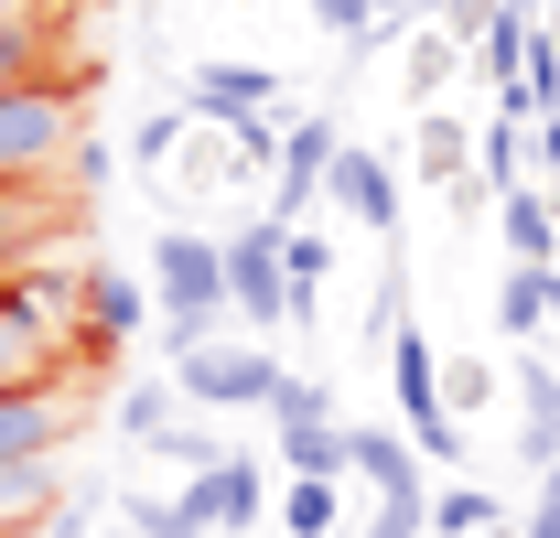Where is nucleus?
<instances>
[{
  "label": "nucleus",
  "mask_w": 560,
  "mask_h": 538,
  "mask_svg": "<svg viewBox=\"0 0 560 538\" xmlns=\"http://www.w3.org/2000/svg\"><path fill=\"white\" fill-rule=\"evenodd\" d=\"M506 119H560V44L550 33H528V66L506 86Z\"/></svg>",
  "instance_id": "19"
},
{
  "label": "nucleus",
  "mask_w": 560,
  "mask_h": 538,
  "mask_svg": "<svg viewBox=\"0 0 560 538\" xmlns=\"http://www.w3.org/2000/svg\"><path fill=\"white\" fill-rule=\"evenodd\" d=\"M280 280H291V324H313V313H324V280H335V237L291 226V237H280Z\"/></svg>",
  "instance_id": "14"
},
{
  "label": "nucleus",
  "mask_w": 560,
  "mask_h": 538,
  "mask_svg": "<svg viewBox=\"0 0 560 538\" xmlns=\"http://www.w3.org/2000/svg\"><path fill=\"white\" fill-rule=\"evenodd\" d=\"M184 119H195V97H173V108H151V119L130 130V173H162V162H173V140H184Z\"/></svg>",
  "instance_id": "23"
},
{
  "label": "nucleus",
  "mask_w": 560,
  "mask_h": 538,
  "mask_svg": "<svg viewBox=\"0 0 560 538\" xmlns=\"http://www.w3.org/2000/svg\"><path fill=\"white\" fill-rule=\"evenodd\" d=\"M442 75H453V44H442V33H420V44H410V86H420V97H431Z\"/></svg>",
  "instance_id": "31"
},
{
  "label": "nucleus",
  "mask_w": 560,
  "mask_h": 538,
  "mask_svg": "<svg viewBox=\"0 0 560 538\" xmlns=\"http://www.w3.org/2000/svg\"><path fill=\"white\" fill-rule=\"evenodd\" d=\"M75 140H86V108H75L66 75H22V86H0V173H11V184L66 173Z\"/></svg>",
  "instance_id": "1"
},
{
  "label": "nucleus",
  "mask_w": 560,
  "mask_h": 538,
  "mask_svg": "<svg viewBox=\"0 0 560 538\" xmlns=\"http://www.w3.org/2000/svg\"><path fill=\"white\" fill-rule=\"evenodd\" d=\"M486 528H495L486 484H442V495H431V538H486Z\"/></svg>",
  "instance_id": "22"
},
{
  "label": "nucleus",
  "mask_w": 560,
  "mask_h": 538,
  "mask_svg": "<svg viewBox=\"0 0 560 538\" xmlns=\"http://www.w3.org/2000/svg\"><path fill=\"white\" fill-rule=\"evenodd\" d=\"M184 97H195V119H215V130H259L270 97H280V75L270 66H195Z\"/></svg>",
  "instance_id": "5"
},
{
  "label": "nucleus",
  "mask_w": 560,
  "mask_h": 538,
  "mask_svg": "<svg viewBox=\"0 0 560 538\" xmlns=\"http://www.w3.org/2000/svg\"><path fill=\"white\" fill-rule=\"evenodd\" d=\"M66 184H75V195H97V184H108V140H75V162H66Z\"/></svg>",
  "instance_id": "32"
},
{
  "label": "nucleus",
  "mask_w": 560,
  "mask_h": 538,
  "mask_svg": "<svg viewBox=\"0 0 560 538\" xmlns=\"http://www.w3.org/2000/svg\"><path fill=\"white\" fill-rule=\"evenodd\" d=\"M335 517H346V484H302V473H291L280 528H291V538H335Z\"/></svg>",
  "instance_id": "21"
},
{
  "label": "nucleus",
  "mask_w": 560,
  "mask_h": 538,
  "mask_svg": "<svg viewBox=\"0 0 560 538\" xmlns=\"http://www.w3.org/2000/svg\"><path fill=\"white\" fill-rule=\"evenodd\" d=\"M280 237H291V226H270V215L226 237V313H248L259 335H270V324H291V280H280Z\"/></svg>",
  "instance_id": "4"
},
{
  "label": "nucleus",
  "mask_w": 560,
  "mask_h": 538,
  "mask_svg": "<svg viewBox=\"0 0 560 538\" xmlns=\"http://www.w3.org/2000/svg\"><path fill=\"white\" fill-rule=\"evenodd\" d=\"M388 388H399V431H420L442 409V377H431V335H388Z\"/></svg>",
  "instance_id": "15"
},
{
  "label": "nucleus",
  "mask_w": 560,
  "mask_h": 538,
  "mask_svg": "<svg viewBox=\"0 0 560 538\" xmlns=\"http://www.w3.org/2000/svg\"><path fill=\"white\" fill-rule=\"evenodd\" d=\"M495 11H539V0H495Z\"/></svg>",
  "instance_id": "39"
},
{
  "label": "nucleus",
  "mask_w": 560,
  "mask_h": 538,
  "mask_svg": "<svg viewBox=\"0 0 560 538\" xmlns=\"http://www.w3.org/2000/svg\"><path fill=\"white\" fill-rule=\"evenodd\" d=\"M486 538H528V528H506V517H495V528H486Z\"/></svg>",
  "instance_id": "38"
},
{
  "label": "nucleus",
  "mask_w": 560,
  "mask_h": 538,
  "mask_svg": "<svg viewBox=\"0 0 560 538\" xmlns=\"http://www.w3.org/2000/svg\"><path fill=\"white\" fill-rule=\"evenodd\" d=\"M173 388L195 409H270L280 355H259V344H195V355H173Z\"/></svg>",
  "instance_id": "3"
},
{
  "label": "nucleus",
  "mask_w": 560,
  "mask_h": 538,
  "mask_svg": "<svg viewBox=\"0 0 560 538\" xmlns=\"http://www.w3.org/2000/svg\"><path fill=\"white\" fill-rule=\"evenodd\" d=\"M75 291H86V324H97V344H119L140 313H151V291H140L130 269H97V259H86V280H75Z\"/></svg>",
  "instance_id": "16"
},
{
  "label": "nucleus",
  "mask_w": 560,
  "mask_h": 538,
  "mask_svg": "<svg viewBox=\"0 0 560 538\" xmlns=\"http://www.w3.org/2000/svg\"><path fill=\"white\" fill-rule=\"evenodd\" d=\"M528 538H560V464L539 473V506H528Z\"/></svg>",
  "instance_id": "33"
},
{
  "label": "nucleus",
  "mask_w": 560,
  "mask_h": 538,
  "mask_svg": "<svg viewBox=\"0 0 560 538\" xmlns=\"http://www.w3.org/2000/svg\"><path fill=\"white\" fill-rule=\"evenodd\" d=\"M280 464L302 473V484H346V473H355V431H335V420H313V431H280Z\"/></svg>",
  "instance_id": "17"
},
{
  "label": "nucleus",
  "mask_w": 560,
  "mask_h": 538,
  "mask_svg": "<svg viewBox=\"0 0 560 538\" xmlns=\"http://www.w3.org/2000/svg\"><path fill=\"white\" fill-rule=\"evenodd\" d=\"M22 75H44V22H11L0 33V86H22Z\"/></svg>",
  "instance_id": "26"
},
{
  "label": "nucleus",
  "mask_w": 560,
  "mask_h": 538,
  "mask_svg": "<svg viewBox=\"0 0 560 538\" xmlns=\"http://www.w3.org/2000/svg\"><path fill=\"white\" fill-rule=\"evenodd\" d=\"M539 313H550V269H506V280H495V335L528 344V335H539Z\"/></svg>",
  "instance_id": "20"
},
{
  "label": "nucleus",
  "mask_w": 560,
  "mask_h": 538,
  "mask_svg": "<svg viewBox=\"0 0 560 538\" xmlns=\"http://www.w3.org/2000/svg\"><path fill=\"white\" fill-rule=\"evenodd\" d=\"M55 226H66V204L44 195V184H11V173H0V269H22Z\"/></svg>",
  "instance_id": "11"
},
{
  "label": "nucleus",
  "mask_w": 560,
  "mask_h": 538,
  "mask_svg": "<svg viewBox=\"0 0 560 538\" xmlns=\"http://www.w3.org/2000/svg\"><path fill=\"white\" fill-rule=\"evenodd\" d=\"M475 184H495V195L517 184V119H495V130L475 140Z\"/></svg>",
  "instance_id": "24"
},
{
  "label": "nucleus",
  "mask_w": 560,
  "mask_h": 538,
  "mask_svg": "<svg viewBox=\"0 0 560 538\" xmlns=\"http://www.w3.org/2000/svg\"><path fill=\"white\" fill-rule=\"evenodd\" d=\"M495 0H442V44H486Z\"/></svg>",
  "instance_id": "30"
},
{
  "label": "nucleus",
  "mask_w": 560,
  "mask_h": 538,
  "mask_svg": "<svg viewBox=\"0 0 560 538\" xmlns=\"http://www.w3.org/2000/svg\"><path fill=\"white\" fill-rule=\"evenodd\" d=\"M399 11H420V0H377V22H399Z\"/></svg>",
  "instance_id": "37"
},
{
  "label": "nucleus",
  "mask_w": 560,
  "mask_h": 538,
  "mask_svg": "<svg viewBox=\"0 0 560 538\" xmlns=\"http://www.w3.org/2000/svg\"><path fill=\"white\" fill-rule=\"evenodd\" d=\"M539 173L560 184V119H539Z\"/></svg>",
  "instance_id": "35"
},
{
  "label": "nucleus",
  "mask_w": 560,
  "mask_h": 538,
  "mask_svg": "<svg viewBox=\"0 0 560 538\" xmlns=\"http://www.w3.org/2000/svg\"><path fill=\"white\" fill-rule=\"evenodd\" d=\"M355 473H366L377 495H410L420 484V442L410 431H355Z\"/></svg>",
  "instance_id": "18"
},
{
  "label": "nucleus",
  "mask_w": 560,
  "mask_h": 538,
  "mask_svg": "<svg viewBox=\"0 0 560 538\" xmlns=\"http://www.w3.org/2000/svg\"><path fill=\"white\" fill-rule=\"evenodd\" d=\"M324 195L346 204V226H366V237H388V226H399V173H388L377 151H355V140H335V173H324Z\"/></svg>",
  "instance_id": "6"
},
{
  "label": "nucleus",
  "mask_w": 560,
  "mask_h": 538,
  "mask_svg": "<svg viewBox=\"0 0 560 538\" xmlns=\"http://www.w3.org/2000/svg\"><path fill=\"white\" fill-rule=\"evenodd\" d=\"M33 377H55V335L22 291H0V388H33Z\"/></svg>",
  "instance_id": "10"
},
{
  "label": "nucleus",
  "mask_w": 560,
  "mask_h": 538,
  "mask_svg": "<svg viewBox=\"0 0 560 538\" xmlns=\"http://www.w3.org/2000/svg\"><path fill=\"white\" fill-rule=\"evenodd\" d=\"M420 162H431V184H442V173H453V162H464V130H453V119H442V108H431V119H420Z\"/></svg>",
  "instance_id": "29"
},
{
  "label": "nucleus",
  "mask_w": 560,
  "mask_h": 538,
  "mask_svg": "<svg viewBox=\"0 0 560 538\" xmlns=\"http://www.w3.org/2000/svg\"><path fill=\"white\" fill-rule=\"evenodd\" d=\"M119 431H130V442H162V431H173V388H130V399H119Z\"/></svg>",
  "instance_id": "25"
},
{
  "label": "nucleus",
  "mask_w": 560,
  "mask_h": 538,
  "mask_svg": "<svg viewBox=\"0 0 560 538\" xmlns=\"http://www.w3.org/2000/svg\"><path fill=\"white\" fill-rule=\"evenodd\" d=\"M66 388H55V377H33V388H0V464H11V453H55V442H66Z\"/></svg>",
  "instance_id": "9"
},
{
  "label": "nucleus",
  "mask_w": 560,
  "mask_h": 538,
  "mask_svg": "<svg viewBox=\"0 0 560 538\" xmlns=\"http://www.w3.org/2000/svg\"><path fill=\"white\" fill-rule=\"evenodd\" d=\"M151 302L173 313V355H195L206 324L226 313V237H184V226H162V248H151Z\"/></svg>",
  "instance_id": "2"
},
{
  "label": "nucleus",
  "mask_w": 560,
  "mask_h": 538,
  "mask_svg": "<svg viewBox=\"0 0 560 538\" xmlns=\"http://www.w3.org/2000/svg\"><path fill=\"white\" fill-rule=\"evenodd\" d=\"M324 173H335V130H324V119H302V130L280 140V184H270V226H302V204L324 195Z\"/></svg>",
  "instance_id": "8"
},
{
  "label": "nucleus",
  "mask_w": 560,
  "mask_h": 538,
  "mask_svg": "<svg viewBox=\"0 0 560 538\" xmlns=\"http://www.w3.org/2000/svg\"><path fill=\"white\" fill-rule=\"evenodd\" d=\"M517 399H528V431H517V453H528V473H550V464H560V377L517 355Z\"/></svg>",
  "instance_id": "13"
},
{
  "label": "nucleus",
  "mask_w": 560,
  "mask_h": 538,
  "mask_svg": "<svg viewBox=\"0 0 560 538\" xmlns=\"http://www.w3.org/2000/svg\"><path fill=\"white\" fill-rule=\"evenodd\" d=\"M11 22H44V11H33V0H0V33H11Z\"/></svg>",
  "instance_id": "36"
},
{
  "label": "nucleus",
  "mask_w": 560,
  "mask_h": 538,
  "mask_svg": "<svg viewBox=\"0 0 560 538\" xmlns=\"http://www.w3.org/2000/svg\"><path fill=\"white\" fill-rule=\"evenodd\" d=\"M410 442H420V464H464V453H475V442H464V420H453V409H431V420H420Z\"/></svg>",
  "instance_id": "28"
},
{
  "label": "nucleus",
  "mask_w": 560,
  "mask_h": 538,
  "mask_svg": "<svg viewBox=\"0 0 560 538\" xmlns=\"http://www.w3.org/2000/svg\"><path fill=\"white\" fill-rule=\"evenodd\" d=\"M55 506H66V473H55V453H11V464H0V538L55 528Z\"/></svg>",
  "instance_id": "7"
},
{
  "label": "nucleus",
  "mask_w": 560,
  "mask_h": 538,
  "mask_svg": "<svg viewBox=\"0 0 560 538\" xmlns=\"http://www.w3.org/2000/svg\"><path fill=\"white\" fill-rule=\"evenodd\" d=\"M495 226H506V259H517V269H550V259H560V215L528 195V184H506V195H495Z\"/></svg>",
  "instance_id": "12"
},
{
  "label": "nucleus",
  "mask_w": 560,
  "mask_h": 538,
  "mask_svg": "<svg viewBox=\"0 0 560 538\" xmlns=\"http://www.w3.org/2000/svg\"><path fill=\"white\" fill-rule=\"evenodd\" d=\"M486 388H495L486 366H453V377H442V409H475V399H486Z\"/></svg>",
  "instance_id": "34"
},
{
  "label": "nucleus",
  "mask_w": 560,
  "mask_h": 538,
  "mask_svg": "<svg viewBox=\"0 0 560 538\" xmlns=\"http://www.w3.org/2000/svg\"><path fill=\"white\" fill-rule=\"evenodd\" d=\"M270 420H280V431H313V420H324V388H313V377H280V388H270Z\"/></svg>",
  "instance_id": "27"
}]
</instances>
